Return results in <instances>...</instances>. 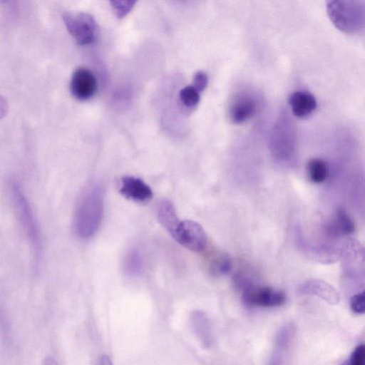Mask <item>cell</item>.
<instances>
[{
	"label": "cell",
	"instance_id": "cell-16",
	"mask_svg": "<svg viewBox=\"0 0 365 365\" xmlns=\"http://www.w3.org/2000/svg\"><path fill=\"white\" fill-rule=\"evenodd\" d=\"M309 179L314 183L319 184L326 180L329 173L327 163L321 158H312L307 165Z\"/></svg>",
	"mask_w": 365,
	"mask_h": 365
},
{
	"label": "cell",
	"instance_id": "cell-14",
	"mask_svg": "<svg viewBox=\"0 0 365 365\" xmlns=\"http://www.w3.org/2000/svg\"><path fill=\"white\" fill-rule=\"evenodd\" d=\"M192 324L193 329L205 347L211 346L213 342V336L210 322L207 315L201 311L192 313Z\"/></svg>",
	"mask_w": 365,
	"mask_h": 365
},
{
	"label": "cell",
	"instance_id": "cell-17",
	"mask_svg": "<svg viewBox=\"0 0 365 365\" xmlns=\"http://www.w3.org/2000/svg\"><path fill=\"white\" fill-rule=\"evenodd\" d=\"M123 267L124 272L130 277L138 276L143 269V258L139 251L133 248L125 254Z\"/></svg>",
	"mask_w": 365,
	"mask_h": 365
},
{
	"label": "cell",
	"instance_id": "cell-3",
	"mask_svg": "<svg viewBox=\"0 0 365 365\" xmlns=\"http://www.w3.org/2000/svg\"><path fill=\"white\" fill-rule=\"evenodd\" d=\"M10 187L14 209L19 220L36 252H38L41 246V237L31 207L17 182L12 181Z\"/></svg>",
	"mask_w": 365,
	"mask_h": 365
},
{
	"label": "cell",
	"instance_id": "cell-23",
	"mask_svg": "<svg viewBox=\"0 0 365 365\" xmlns=\"http://www.w3.org/2000/svg\"><path fill=\"white\" fill-rule=\"evenodd\" d=\"M208 78L207 74L203 71L197 72L193 77V86L201 92L207 87Z\"/></svg>",
	"mask_w": 365,
	"mask_h": 365
},
{
	"label": "cell",
	"instance_id": "cell-5",
	"mask_svg": "<svg viewBox=\"0 0 365 365\" xmlns=\"http://www.w3.org/2000/svg\"><path fill=\"white\" fill-rule=\"evenodd\" d=\"M63 20L69 34L76 43L81 46L94 42L98 32V27L94 18L83 12H66Z\"/></svg>",
	"mask_w": 365,
	"mask_h": 365
},
{
	"label": "cell",
	"instance_id": "cell-10",
	"mask_svg": "<svg viewBox=\"0 0 365 365\" xmlns=\"http://www.w3.org/2000/svg\"><path fill=\"white\" fill-rule=\"evenodd\" d=\"M300 295L316 296L329 304H336L340 300L338 292L329 283L321 279H309L300 284L297 287Z\"/></svg>",
	"mask_w": 365,
	"mask_h": 365
},
{
	"label": "cell",
	"instance_id": "cell-21",
	"mask_svg": "<svg viewBox=\"0 0 365 365\" xmlns=\"http://www.w3.org/2000/svg\"><path fill=\"white\" fill-rule=\"evenodd\" d=\"M135 1H110L118 18H123L133 8Z\"/></svg>",
	"mask_w": 365,
	"mask_h": 365
},
{
	"label": "cell",
	"instance_id": "cell-13",
	"mask_svg": "<svg viewBox=\"0 0 365 365\" xmlns=\"http://www.w3.org/2000/svg\"><path fill=\"white\" fill-rule=\"evenodd\" d=\"M354 223L349 215L339 208L327 225V230L331 236L349 235L354 232Z\"/></svg>",
	"mask_w": 365,
	"mask_h": 365
},
{
	"label": "cell",
	"instance_id": "cell-6",
	"mask_svg": "<svg viewBox=\"0 0 365 365\" xmlns=\"http://www.w3.org/2000/svg\"><path fill=\"white\" fill-rule=\"evenodd\" d=\"M172 236L178 243L196 252L202 251L207 245L204 229L192 220L180 222Z\"/></svg>",
	"mask_w": 365,
	"mask_h": 365
},
{
	"label": "cell",
	"instance_id": "cell-24",
	"mask_svg": "<svg viewBox=\"0 0 365 365\" xmlns=\"http://www.w3.org/2000/svg\"><path fill=\"white\" fill-rule=\"evenodd\" d=\"M7 105L5 100L0 96V118L6 112Z\"/></svg>",
	"mask_w": 365,
	"mask_h": 365
},
{
	"label": "cell",
	"instance_id": "cell-9",
	"mask_svg": "<svg viewBox=\"0 0 365 365\" xmlns=\"http://www.w3.org/2000/svg\"><path fill=\"white\" fill-rule=\"evenodd\" d=\"M257 101L252 94L240 92L233 98L230 106V118L232 123L240 124L249 120L255 113Z\"/></svg>",
	"mask_w": 365,
	"mask_h": 365
},
{
	"label": "cell",
	"instance_id": "cell-7",
	"mask_svg": "<svg viewBox=\"0 0 365 365\" xmlns=\"http://www.w3.org/2000/svg\"><path fill=\"white\" fill-rule=\"evenodd\" d=\"M296 334V327L292 323L282 326L278 331L272 354L267 365H285L290 347Z\"/></svg>",
	"mask_w": 365,
	"mask_h": 365
},
{
	"label": "cell",
	"instance_id": "cell-2",
	"mask_svg": "<svg viewBox=\"0 0 365 365\" xmlns=\"http://www.w3.org/2000/svg\"><path fill=\"white\" fill-rule=\"evenodd\" d=\"M327 12L333 24L346 33L354 34L364 28V9L359 1H330Z\"/></svg>",
	"mask_w": 365,
	"mask_h": 365
},
{
	"label": "cell",
	"instance_id": "cell-22",
	"mask_svg": "<svg viewBox=\"0 0 365 365\" xmlns=\"http://www.w3.org/2000/svg\"><path fill=\"white\" fill-rule=\"evenodd\" d=\"M365 346L363 344L358 345L348 359L350 365H365Z\"/></svg>",
	"mask_w": 365,
	"mask_h": 365
},
{
	"label": "cell",
	"instance_id": "cell-11",
	"mask_svg": "<svg viewBox=\"0 0 365 365\" xmlns=\"http://www.w3.org/2000/svg\"><path fill=\"white\" fill-rule=\"evenodd\" d=\"M119 192L125 198L136 202H146L153 197L151 188L141 179L133 176L121 179Z\"/></svg>",
	"mask_w": 365,
	"mask_h": 365
},
{
	"label": "cell",
	"instance_id": "cell-1",
	"mask_svg": "<svg viewBox=\"0 0 365 365\" xmlns=\"http://www.w3.org/2000/svg\"><path fill=\"white\" fill-rule=\"evenodd\" d=\"M103 214V195L98 186L88 188L75 212L74 230L83 239L92 237L98 230Z\"/></svg>",
	"mask_w": 365,
	"mask_h": 365
},
{
	"label": "cell",
	"instance_id": "cell-25",
	"mask_svg": "<svg viewBox=\"0 0 365 365\" xmlns=\"http://www.w3.org/2000/svg\"><path fill=\"white\" fill-rule=\"evenodd\" d=\"M41 365H58V364L54 358L48 356L43 360Z\"/></svg>",
	"mask_w": 365,
	"mask_h": 365
},
{
	"label": "cell",
	"instance_id": "cell-27",
	"mask_svg": "<svg viewBox=\"0 0 365 365\" xmlns=\"http://www.w3.org/2000/svg\"><path fill=\"white\" fill-rule=\"evenodd\" d=\"M340 365H350L349 363V361L348 359H346V361H344L342 364H341Z\"/></svg>",
	"mask_w": 365,
	"mask_h": 365
},
{
	"label": "cell",
	"instance_id": "cell-19",
	"mask_svg": "<svg viewBox=\"0 0 365 365\" xmlns=\"http://www.w3.org/2000/svg\"><path fill=\"white\" fill-rule=\"evenodd\" d=\"M179 98L185 107L194 108L200 101V92L193 86H187L180 90Z\"/></svg>",
	"mask_w": 365,
	"mask_h": 365
},
{
	"label": "cell",
	"instance_id": "cell-18",
	"mask_svg": "<svg viewBox=\"0 0 365 365\" xmlns=\"http://www.w3.org/2000/svg\"><path fill=\"white\" fill-rule=\"evenodd\" d=\"M210 267L214 275L225 276L231 272L232 261L227 254L220 253L212 258Z\"/></svg>",
	"mask_w": 365,
	"mask_h": 365
},
{
	"label": "cell",
	"instance_id": "cell-8",
	"mask_svg": "<svg viewBox=\"0 0 365 365\" xmlns=\"http://www.w3.org/2000/svg\"><path fill=\"white\" fill-rule=\"evenodd\" d=\"M97 81L93 73L88 68L80 67L73 73L70 83L72 95L78 100L86 101L96 93Z\"/></svg>",
	"mask_w": 365,
	"mask_h": 365
},
{
	"label": "cell",
	"instance_id": "cell-26",
	"mask_svg": "<svg viewBox=\"0 0 365 365\" xmlns=\"http://www.w3.org/2000/svg\"><path fill=\"white\" fill-rule=\"evenodd\" d=\"M99 365H113V364L108 356L103 355L100 359Z\"/></svg>",
	"mask_w": 365,
	"mask_h": 365
},
{
	"label": "cell",
	"instance_id": "cell-4",
	"mask_svg": "<svg viewBox=\"0 0 365 365\" xmlns=\"http://www.w3.org/2000/svg\"><path fill=\"white\" fill-rule=\"evenodd\" d=\"M242 292V299L248 307H277L286 301L285 294L267 286L254 285L245 280L238 288Z\"/></svg>",
	"mask_w": 365,
	"mask_h": 365
},
{
	"label": "cell",
	"instance_id": "cell-15",
	"mask_svg": "<svg viewBox=\"0 0 365 365\" xmlns=\"http://www.w3.org/2000/svg\"><path fill=\"white\" fill-rule=\"evenodd\" d=\"M157 217L160 223L172 235L180 221L173 203L167 200H161L157 207Z\"/></svg>",
	"mask_w": 365,
	"mask_h": 365
},
{
	"label": "cell",
	"instance_id": "cell-20",
	"mask_svg": "<svg viewBox=\"0 0 365 365\" xmlns=\"http://www.w3.org/2000/svg\"><path fill=\"white\" fill-rule=\"evenodd\" d=\"M350 308L355 314H364L365 312L364 290L354 294L350 298Z\"/></svg>",
	"mask_w": 365,
	"mask_h": 365
},
{
	"label": "cell",
	"instance_id": "cell-12",
	"mask_svg": "<svg viewBox=\"0 0 365 365\" xmlns=\"http://www.w3.org/2000/svg\"><path fill=\"white\" fill-rule=\"evenodd\" d=\"M289 104L293 114L300 118L310 115L317 108L315 97L308 91H297L290 94Z\"/></svg>",
	"mask_w": 365,
	"mask_h": 365
}]
</instances>
